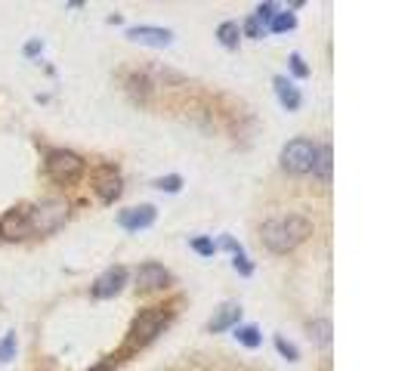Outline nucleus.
<instances>
[{
  "label": "nucleus",
  "instance_id": "obj_1",
  "mask_svg": "<svg viewBox=\"0 0 411 371\" xmlns=\"http://www.w3.org/2000/svg\"><path fill=\"white\" fill-rule=\"evenodd\" d=\"M313 235V220L303 213H285V217H273L263 223L260 238L273 254H291L294 248H300L306 238Z\"/></svg>",
  "mask_w": 411,
  "mask_h": 371
},
{
  "label": "nucleus",
  "instance_id": "obj_2",
  "mask_svg": "<svg viewBox=\"0 0 411 371\" xmlns=\"http://www.w3.org/2000/svg\"><path fill=\"white\" fill-rule=\"evenodd\" d=\"M171 315L173 310H167V306H148V310H143L133 319V325H130V334H127V352L136 350V347H146V343H152L158 334H161L167 325H171Z\"/></svg>",
  "mask_w": 411,
  "mask_h": 371
},
{
  "label": "nucleus",
  "instance_id": "obj_3",
  "mask_svg": "<svg viewBox=\"0 0 411 371\" xmlns=\"http://www.w3.org/2000/svg\"><path fill=\"white\" fill-rule=\"evenodd\" d=\"M46 176H50L53 183H59V186H71V183H78L81 180V173H83V158L78 152H68V148H53V152H46Z\"/></svg>",
  "mask_w": 411,
  "mask_h": 371
},
{
  "label": "nucleus",
  "instance_id": "obj_4",
  "mask_svg": "<svg viewBox=\"0 0 411 371\" xmlns=\"http://www.w3.org/2000/svg\"><path fill=\"white\" fill-rule=\"evenodd\" d=\"M315 155H319V146L306 136H297L291 139L285 148H282V167L294 176H303V173H313L315 167Z\"/></svg>",
  "mask_w": 411,
  "mask_h": 371
},
{
  "label": "nucleus",
  "instance_id": "obj_5",
  "mask_svg": "<svg viewBox=\"0 0 411 371\" xmlns=\"http://www.w3.org/2000/svg\"><path fill=\"white\" fill-rule=\"evenodd\" d=\"M28 220H31V235H50V232H56L65 220H68V204L65 201H44V204H37V208H31Z\"/></svg>",
  "mask_w": 411,
  "mask_h": 371
},
{
  "label": "nucleus",
  "instance_id": "obj_6",
  "mask_svg": "<svg viewBox=\"0 0 411 371\" xmlns=\"http://www.w3.org/2000/svg\"><path fill=\"white\" fill-rule=\"evenodd\" d=\"M28 213H31V204H19V208L6 210V217L0 220V235L6 241H22L31 235V220H28Z\"/></svg>",
  "mask_w": 411,
  "mask_h": 371
},
{
  "label": "nucleus",
  "instance_id": "obj_7",
  "mask_svg": "<svg viewBox=\"0 0 411 371\" xmlns=\"http://www.w3.org/2000/svg\"><path fill=\"white\" fill-rule=\"evenodd\" d=\"M124 285H127V269L124 266H108L106 273L93 282L90 294L96 297V300H108V297H118Z\"/></svg>",
  "mask_w": 411,
  "mask_h": 371
},
{
  "label": "nucleus",
  "instance_id": "obj_8",
  "mask_svg": "<svg viewBox=\"0 0 411 371\" xmlns=\"http://www.w3.org/2000/svg\"><path fill=\"white\" fill-rule=\"evenodd\" d=\"M171 285V273L161 263H143L136 269V291L139 294H152V291H164Z\"/></svg>",
  "mask_w": 411,
  "mask_h": 371
},
{
  "label": "nucleus",
  "instance_id": "obj_9",
  "mask_svg": "<svg viewBox=\"0 0 411 371\" xmlns=\"http://www.w3.org/2000/svg\"><path fill=\"white\" fill-rule=\"evenodd\" d=\"M93 192L99 195V201L111 204L121 195V173L111 164L96 167V173H93Z\"/></svg>",
  "mask_w": 411,
  "mask_h": 371
},
{
  "label": "nucleus",
  "instance_id": "obj_10",
  "mask_svg": "<svg viewBox=\"0 0 411 371\" xmlns=\"http://www.w3.org/2000/svg\"><path fill=\"white\" fill-rule=\"evenodd\" d=\"M127 37L133 44H146V46H171L173 44V31L171 28H158V25H130Z\"/></svg>",
  "mask_w": 411,
  "mask_h": 371
},
{
  "label": "nucleus",
  "instance_id": "obj_11",
  "mask_svg": "<svg viewBox=\"0 0 411 371\" xmlns=\"http://www.w3.org/2000/svg\"><path fill=\"white\" fill-rule=\"evenodd\" d=\"M155 217H158V210L152 204H139V208H127V210L118 213V226L127 229V232H143V229L152 226Z\"/></svg>",
  "mask_w": 411,
  "mask_h": 371
},
{
  "label": "nucleus",
  "instance_id": "obj_12",
  "mask_svg": "<svg viewBox=\"0 0 411 371\" xmlns=\"http://www.w3.org/2000/svg\"><path fill=\"white\" fill-rule=\"evenodd\" d=\"M238 319H241V303L229 300V303H223L220 310L213 312V319L208 322V331H210V334H220V331L232 328V325H238Z\"/></svg>",
  "mask_w": 411,
  "mask_h": 371
},
{
  "label": "nucleus",
  "instance_id": "obj_13",
  "mask_svg": "<svg viewBox=\"0 0 411 371\" xmlns=\"http://www.w3.org/2000/svg\"><path fill=\"white\" fill-rule=\"evenodd\" d=\"M273 87H275L278 102H282V106H285L288 111H297V108H300V102H303L300 90H297L294 83L285 78V74H275V78H273Z\"/></svg>",
  "mask_w": 411,
  "mask_h": 371
},
{
  "label": "nucleus",
  "instance_id": "obj_14",
  "mask_svg": "<svg viewBox=\"0 0 411 371\" xmlns=\"http://www.w3.org/2000/svg\"><path fill=\"white\" fill-rule=\"evenodd\" d=\"M331 146H319V155H315V167H313V173L322 180V186H328L331 183Z\"/></svg>",
  "mask_w": 411,
  "mask_h": 371
},
{
  "label": "nucleus",
  "instance_id": "obj_15",
  "mask_svg": "<svg viewBox=\"0 0 411 371\" xmlns=\"http://www.w3.org/2000/svg\"><path fill=\"white\" fill-rule=\"evenodd\" d=\"M217 41L226 46V50H235L238 41H241V25L238 22H223L217 28Z\"/></svg>",
  "mask_w": 411,
  "mask_h": 371
},
{
  "label": "nucleus",
  "instance_id": "obj_16",
  "mask_svg": "<svg viewBox=\"0 0 411 371\" xmlns=\"http://www.w3.org/2000/svg\"><path fill=\"white\" fill-rule=\"evenodd\" d=\"M235 340L245 343L248 350H257L263 343V334H260L257 325H235Z\"/></svg>",
  "mask_w": 411,
  "mask_h": 371
},
{
  "label": "nucleus",
  "instance_id": "obj_17",
  "mask_svg": "<svg viewBox=\"0 0 411 371\" xmlns=\"http://www.w3.org/2000/svg\"><path fill=\"white\" fill-rule=\"evenodd\" d=\"M310 337L315 343H322V347H328L331 343V322L328 319H313L310 322Z\"/></svg>",
  "mask_w": 411,
  "mask_h": 371
},
{
  "label": "nucleus",
  "instance_id": "obj_18",
  "mask_svg": "<svg viewBox=\"0 0 411 371\" xmlns=\"http://www.w3.org/2000/svg\"><path fill=\"white\" fill-rule=\"evenodd\" d=\"M297 28V16L294 13H275V19L269 22V31L273 34H288Z\"/></svg>",
  "mask_w": 411,
  "mask_h": 371
},
{
  "label": "nucleus",
  "instance_id": "obj_19",
  "mask_svg": "<svg viewBox=\"0 0 411 371\" xmlns=\"http://www.w3.org/2000/svg\"><path fill=\"white\" fill-rule=\"evenodd\" d=\"M152 186H155V189H161V192L176 195V192L183 189V176H180V173H167V176H158Z\"/></svg>",
  "mask_w": 411,
  "mask_h": 371
},
{
  "label": "nucleus",
  "instance_id": "obj_20",
  "mask_svg": "<svg viewBox=\"0 0 411 371\" xmlns=\"http://www.w3.org/2000/svg\"><path fill=\"white\" fill-rule=\"evenodd\" d=\"M13 356H16V331H9L0 340V362H9Z\"/></svg>",
  "mask_w": 411,
  "mask_h": 371
},
{
  "label": "nucleus",
  "instance_id": "obj_21",
  "mask_svg": "<svg viewBox=\"0 0 411 371\" xmlns=\"http://www.w3.org/2000/svg\"><path fill=\"white\" fill-rule=\"evenodd\" d=\"M275 13H278V6H275V4H260V6H257V13H254V19H257V22L263 25V28H269V22L275 19Z\"/></svg>",
  "mask_w": 411,
  "mask_h": 371
},
{
  "label": "nucleus",
  "instance_id": "obj_22",
  "mask_svg": "<svg viewBox=\"0 0 411 371\" xmlns=\"http://www.w3.org/2000/svg\"><path fill=\"white\" fill-rule=\"evenodd\" d=\"M192 250H195V254H201V257H213V254H217V245H213L210 238L198 235V238H192Z\"/></svg>",
  "mask_w": 411,
  "mask_h": 371
},
{
  "label": "nucleus",
  "instance_id": "obj_23",
  "mask_svg": "<svg viewBox=\"0 0 411 371\" xmlns=\"http://www.w3.org/2000/svg\"><path fill=\"white\" fill-rule=\"evenodd\" d=\"M275 350L282 352V356H285L288 362H297V359H300V350H297L294 343H288V340L282 337V334H278V337H275Z\"/></svg>",
  "mask_w": 411,
  "mask_h": 371
},
{
  "label": "nucleus",
  "instance_id": "obj_24",
  "mask_svg": "<svg viewBox=\"0 0 411 371\" xmlns=\"http://www.w3.org/2000/svg\"><path fill=\"white\" fill-rule=\"evenodd\" d=\"M288 62H291L294 78H310V65L303 62V56H300V53H291V56H288Z\"/></svg>",
  "mask_w": 411,
  "mask_h": 371
},
{
  "label": "nucleus",
  "instance_id": "obj_25",
  "mask_svg": "<svg viewBox=\"0 0 411 371\" xmlns=\"http://www.w3.org/2000/svg\"><path fill=\"white\" fill-rule=\"evenodd\" d=\"M232 266H235V273H241V275H250V273H254V263H250V260L245 257V250H241V254H235Z\"/></svg>",
  "mask_w": 411,
  "mask_h": 371
},
{
  "label": "nucleus",
  "instance_id": "obj_26",
  "mask_svg": "<svg viewBox=\"0 0 411 371\" xmlns=\"http://www.w3.org/2000/svg\"><path fill=\"white\" fill-rule=\"evenodd\" d=\"M241 31H245L248 37H263V31H266V28H263V25H260V22H257V19H254V16H250V19H248V22H245V28H241Z\"/></svg>",
  "mask_w": 411,
  "mask_h": 371
},
{
  "label": "nucleus",
  "instance_id": "obj_27",
  "mask_svg": "<svg viewBox=\"0 0 411 371\" xmlns=\"http://www.w3.org/2000/svg\"><path fill=\"white\" fill-rule=\"evenodd\" d=\"M213 245H217V248H226V250H232V257H235V254H241V250H245V248H241V245H238V241L232 238V235H223L220 241H213Z\"/></svg>",
  "mask_w": 411,
  "mask_h": 371
},
{
  "label": "nucleus",
  "instance_id": "obj_28",
  "mask_svg": "<svg viewBox=\"0 0 411 371\" xmlns=\"http://www.w3.org/2000/svg\"><path fill=\"white\" fill-rule=\"evenodd\" d=\"M41 50H44V44H41V41H31V44L25 46V53H28V56H37Z\"/></svg>",
  "mask_w": 411,
  "mask_h": 371
},
{
  "label": "nucleus",
  "instance_id": "obj_29",
  "mask_svg": "<svg viewBox=\"0 0 411 371\" xmlns=\"http://www.w3.org/2000/svg\"><path fill=\"white\" fill-rule=\"evenodd\" d=\"M90 371H111V365H108V362H102V365H93Z\"/></svg>",
  "mask_w": 411,
  "mask_h": 371
}]
</instances>
